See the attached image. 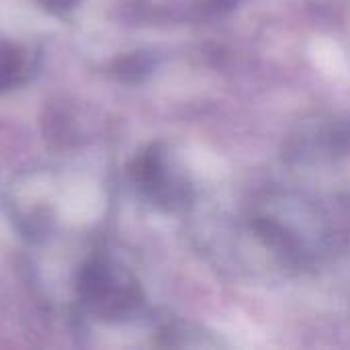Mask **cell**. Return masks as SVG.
<instances>
[{
  "label": "cell",
  "mask_w": 350,
  "mask_h": 350,
  "mask_svg": "<svg viewBox=\"0 0 350 350\" xmlns=\"http://www.w3.org/2000/svg\"><path fill=\"white\" fill-rule=\"evenodd\" d=\"M131 178L139 195L162 211H185L195 201L189 172L166 144H152L131 166Z\"/></svg>",
  "instance_id": "cell-1"
},
{
  "label": "cell",
  "mask_w": 350,
  "mask_h": 350,
  "mask_svg": "<svg viewBox=\"0 0 350 350\" xmlns=\"http://www.w3.org/2000/svg\"><path fill=\"white\" fill-rule=\"evenodd\" d=\"M283 158L293 168H322L350 160V115L320 113L304 119L287 137Z\"/></svg>",
  "instance_id": "cell-2"
},
{
  "label": "cell",
  "mask_w": 350,
  "mask_h": 350,
  "mask_svg": "<svg viewBox=\"0 0 350 350\" xmlns=\"http://www.w3.org/2000/svg\"><path fill=\"white\" fill-rule=\"evenodd\" d=\"M78 293L86 310L107 322L125 320L142 306V289L133 275L109 260H94L84 269Z\"/></svg>",
  "instance_id": "cell-3"
},
{
  "label": "cell",
  "mask_w": 350,
  "mask_h": 350,
  "mask_svg": "<svg viewBox=\"0 0 350 350\" xmlns=\"http://www.w3.org/2000/svg\"><path fill=\"white\" fill-rule=\"evenodd\" d=\"M33 68L29 47L0 39V92L23 84Z\"/></svg>",
  "instance_id": "cell-4"
},
{
  "label": "cell",
  "mask_w": 350,
  "mask_h": 350,
  "mask_svg": "<svg viewBox=\"0 0 350 350\" xmlns=\"http://www.w3.org/2000/svg\"><path fill=\"white\" fill-rule=\"evenodd\" d=\"M41 2L45 4V8L55 10V12H66L78 4V0H41Z\"/></svg>",
  "instance_id": "cell-5"
}]
</instances>
